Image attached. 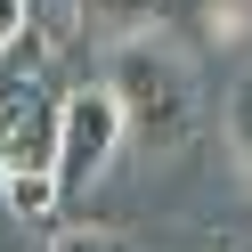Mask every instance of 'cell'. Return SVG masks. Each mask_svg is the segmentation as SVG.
I'll use <instances>...</instances> for the list:
<instances>
[{
	"mask_svg": "<svg viewBox=\"0 0 252 252\" xmlns=\"http://www.w3.org/2000/svg\"><path fill=\"white\" fill-rule=\"evenodd\" d=\"M49 252H114V236H98V228H73V236H57Z\"/></svg>",
	"mask_w": 252,
	"mask_h": 252,
	"instance_id": "cell-7",
	"label": "cell"
},
{
	"mask_svg": "<svg viewBox=\"0 0 252 252\" xmlns=\"http://www.w3.org/2000/svg\"><path fill=\"white\" fill-rule=\"evenodd\" d=\"M25 25H33V0H0V49H8Z\"/></svg>",
	"mask_w": 252,
	"mask_h": 252,
	"instance_id": "cell-6",
	"label": "cell"
},
{
	"mask_svg": "<svg viewBox=\"0 0 252 252\" xmlns=\"http://www.w3.org/2000/svg\"><path fill=\"white\" fill-rule=\"evenodd\" d=\"M236 147H244V163H252V90L236 98Z\"/></svg>",
	"mask_w": 252,
	"mask_h": 252,
	"instance_id": "cell-9",
	"label": "cell"
},
{
	"mask_svg": "<svg viewBox=\"0 0 252 252\" xmlns=\"http://www.w3.org/2000/svg\"><path fill=\"white\" fill-rule=\"evenodd\" d=\"M90 8H106V17H114V25H138V17H147V8H155V0H90Z\"/></svg>",
	"mask_w": 252,
	"mask_h": 252,
	"instance_id": "cell-8",
	"label": "cell"
},
{
	"mask_svg": "<svg viewBox=\"0 0 252 252\" xmlns=\"http://www.w3.org/2000/svg\"><path fill=\"white\" fill-rule=\"evenodd\" d=\"M0 187H8V212H17L25 228H49L57 203H65V187H57L49 163H8V171H0Z\"/></svg>",
	"mask_w": 252,
	"mask_h": 252,
	"instance_id": "cell-4",
	"label": "cell"
},
{
	"mask_svg": "<svg viewBox=\"0 0 252 252\" xmlns=\"http://www.w3.org/2000/svg\"><path fill=\"white\" fill-rule=\"evenodd\" d=\"M228 252H252V236H244V244H228Z\"/></svg>",
	"mask_w": 252,
	"mask_h": 252,
	"instance_id": "cell-11",
	"label": "cell"
},
{
	"mask_svg": "<svg viewBox=\"0 0 252 252\" xmlns=\"http://www.w3.org/2000/svg\"><path fill=\"white\" fill-rule=\"evenodd\" d=\"M212 8H220V17L236 25V33H252V0H212Z\"/></svg>",
	"mask_w": 252,
	"mask_h": 252,
	"instance_id": "cell-10",
	"label": "cell"
},
{
	"mask_svg": "<svg viewBox=\"0 0 252 252\" xmlns=\"http://www.w3.org/2000/svg\"><path fill=\"white\" fill-rule=\"evenodd\" d=\"M122 106V138H147V147H179L187 122H195V73L171 41H122L114 73H106Z\"/></svg>",
	"mask_w": 252,
	"mask_h": 252,
	"instance_id": "cell-1",
	"label": "cell"
},
{
	"mask_svg": "<svg viewBox=\"0 0 252 252\" xmlns=\"http://www.w3.org/2000/svg\"><path fill=\"white\" fill-rule=\"evenodd\" d=\"M114 147H122V106H114V90H106V82L65 90V106H57V138H49V171H57V187H65V203L90 195V187L106 179Z\"/></svg>",
	"mask_w": 252,
	"mask_h": 252,
	"instance_id": "cell-3",
	"label": "cell"
},
{
	"mask_svg": "<svg viewBox=\"0 0 252 252\" xmlns=\"http://www.w3.org/2000/svg\"><path fill=\"white\" fill-rule=\"evenodd\" d=\"M33 8H41V0H33Z\"/></svg>",
	"mask_w": 252,
	"mask_h": 252,
	"instance_id": "cell-12",
	"label": "cell"
},
{
	"mask_svg": "<svg viewBox=\"0 0 252 252\" xmlns=\"http://www.w3.org/2000/svg\"><path fill=\"white\" fill-rule=\"evenodd\" d=\"M0 171H8V163H0ZM25 236H33V228L8 212V187H0V252H25Z\"/></svg>",
	"mask_w": 252,
	"mask_h": 252,
	"instance_id": "cell-5",
	"label": "cell"
},
{
	"mask_svg": "<svg viewBox=\"0 0 252 252\" xmlns=\"http://www.w3.org/2000/svg\"><path fill=\"white\" fill-rule=\"evenodd\" d=\"M57 106H65L57 49H49L41 25H25V33L0 49V163H49Z\"/></svg>",
	"mask_w": 252,
	"mask_h": 252,
	"instance_id": "cell-2",
	"label": "cell"
}]
</instances>
